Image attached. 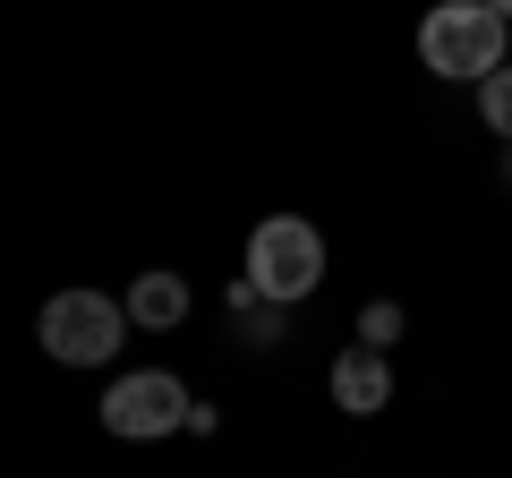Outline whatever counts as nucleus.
<instances>
[{
    "label": "nucleus",
    "instance_id": "obj_6",
    "mask_svg": "<svg viewBox=\"0 0 512 478\" xmlns=\"http://www.w3.org/2000/svg\"><path fill=\"white\" fill-rule=\"evenodd\" d=\"M120 308H128V325H154V333H163V325H180V316H188V282L171 274V265H154V274L128 282Z\"/></svg>",
    "mask_w": 512,
    "mask_h": 478
},
{
    "label": "nucleus",
    "instance_id": "obj_1",
    "mask_svg": "<svg viewBox=\"0 0 512 478\" xmlns=\"http://www.w3.org/2000/svg\"><path fill=\"white\" fill-rule=\"evenodd\" d=\"M419 60L436 77H461V86H487L495 69H504V18H495L487 0H444V9H427L419 26Z\"/></svg>",
    "mask_w": 512,
    "mask_h": 478
},
{
    "label": "nucleus",
    "instance_id": "obj_8",
    "mask_svg": "<svg viewBox=\"0 0 512 478\" xmlns=\"http://www.w3.org/2000/svg\"><path fill=\"white\" fill-rule=\"evenodd\" d=\"M478 120H487V129H495V137L512 146V60H504L495 77H487V86H478Z\"/></svg>",
    "mask_w": 512,
    "mask_h": 478
},
{
    "label": "nucleus",
    "instance_id": "obj_9",
    "mask_svg": "<svg viewBox=\"0 0 512 478\" xmlns=\"http://www.w3.org/2000/svg\"><path fill=\"white\" fill-rule=\"evenodd\" d=\"M359 333H367V350H384V342H402V308H393V299H376V308L359 316Z\"/></svg>",
    "mask_w": 512,
    "mask_h": 478
},
{
    "label": "nucleus",
    "instance_id": "obj_2",
    "mask_svg": "<svg viewBox=\"0 0 512 478\" xmlns=\"http://www.w3.org/2000/svg\"><path fill=\"white\" fill-rule=\"evenodd\" d=\"M248 282H256L265 299H282V308L308 299L316 282H325V231L299 222V214H265V222L248 231Z\"/></svg>",
    "mask_w": 512,
    "mask_h": 478
},
{
    "label": "nucleus",
    "instance_id": "obj_12",
    "mask_svg": "<svg viewBox=\"0 0 512 478\" xmlns=\"http://www.w3.org/2000/svg\"><path fill=\"white\" fill-rule=\"evenodd\" d=\"M504 180H512V163H504Z\"/></svg>",
    "mask_w": 512,
    "mask_h": 478
},
{
    "label": "nucleus",
    "instance_id": "obj_10",
    "mask_svg": "<svg viewBox=\"0 0 512 478\" xmlns=\"http://www.w3.org/2000/svg\"><path fill=\"white\" fill-rule=\"evenodd\" d=\"M487 9H495V18H512V0H487Z\"/></svg>",
    "mask_w": 512,
    "mask_h": 478
},
{
    "label": "nucleus",
    "instance_id": "obj_5",
    "mask_svg": "<svg viewBox=\"0 0 512 478\" xmlns=\"http://www.w3.org/2000/svg\"><path fill=\"white\" fill-rule=\"evenodd\" d=\"M333 402H342L350 419H376V410L393 402V368H384V350L350 342L342 359H333Z\"/></svg>",
    "mask_w": 512,
    "mask_h": 478
},
{
    "label": "nucleus",
    "instance_id": "obj_4",
    "mask_svg": "<svg viewBox=\"0 0 512 478\" xmlns=\"http://www.w3.org/2000/svg\"><path fill=\"white\" fill-rule=\"evenodd\" d=\"M188 385L180 376H163V368H146V376H120V385L103 393V427L111 436H171V427H188Z\"/></svg>",
    "mask_w": 512,
    "mask_h": 478
},
{
    "label": "nucleus",
    "instance_id": "obj_7",
    "mask_svg": "<svg viewBox=\"0 0 512 478\" xmlns=\"http://www.w3.org/2000/svg\"><path fill=\"white\" fill-rule=\"evenodd\" d=\"M222 299H231V325H239V342H256V350H265V342H282L291 308H282V299H265V291H256L248 274H239V282H231Z\"/></svg>",
    "mask_w": 512,
    "mask_h": 478
},
{
    "label": "nucleus",
    "instance_id": "obj_11",
    "mask_svg": "<svg viewBox=\"0 0 512 478\" xmlns=\"http://www.w3.org/2000/svg\"><path fill=\"white\" fill-rule=\"evenodd\" d=\"M504 52H512V18H504Z\"/></svg>",
    "mask_w": 512,
    "mask_h": 478
},
{
    "label": "nucleus",
    "instance_id": "obj_3",
    "mask_svg": "<svg viewBox=\"0 0 512 478\" xmlns=\"http://www.w3.org/2000/svg\"><path fill=\"white\" fill-rule=\"evenodd\" d=\"M35 333H43V350H52L60 368H111V350L128 333V308L103 299V291H52L43 316H35Z\"/></svg>",
    "mask_w": 512,
    "mask_h": 478
}]
</instances>
